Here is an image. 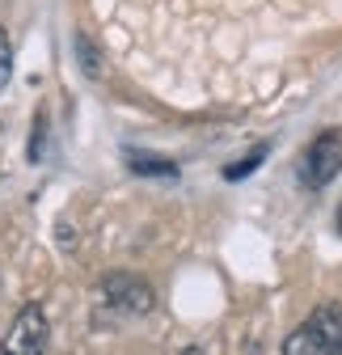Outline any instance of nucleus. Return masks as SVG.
<instances>
[{
  "label": "nucleus",
  "mask_w": 342,
  "mask_h": 355,
  "mask_svg": "<svg viewBox=\"0 0 342 355\" xmlns=\"http://www.w3.org/2000/svg\"><path fill=\"white\" fill-rule=\"evenodd\" d=\"M283 355H342V304H321L300 330L287 334Z\"/></svg>",
  "instance_id": "f257e3e1"
},
{
  "label": "nucleus",
  "mask_w": 342,
  "mask_h": 355,
  "mask_svg": "<svg viewBox=\"0 0 342 355\" xmlns=\"http://www.w3.org/2000/svg\"><path fill=\"white\" fill-rule=\"evenodd\" d=\"M338 169H342V131H321L296 165V182L305 191H325L338 178Z\"/></svg>",
  "instance_id": "f03ea898"
},
{
  "label": "nucleus",
  "mask_w": 342,
  "mask_h": 355,
  "mask_svg": "<svg viewBox=\"0 0 342 355\" xmlns=\"http://www.w3.org/2000/svg\"><path fill=\"white\" fill-rule=\"evenodd\" d=\"M47 338H51V326H47L42 304H26L21 313L13 318L0 355H47Z\"/></svg>",
  "instance_id": "7ed1b4c3"
},
{
  "label": "nucleus",
  "mask_w": 342,
  "mask_h": 355,
  "mask_svg": "<svg viewBox=\"0 0 342 355\" xmlns=\"http://www.w3.org/2000/svg\"><path fill=\"white\" fill-rule=\"evenodd\" d=\"M102 296H106L110 309H118V313H148L152 309V288L140 275H132V271L106 275L102 279Z\"/></svg>",
  "instance_id": "20e7f679"
},
{
  "label": "nucleus",
  "mask_w": 342,
  "mask_h": 355,
  "mask_svg": "<svg viewBox=\"0 0 342 355\" xmlns=\"http://www.w3.org/2000/svg\"><path fill=\"white\" fill-rule=\"evenodd\" d=\"M127 161L136 165V173H148V178H174L178 165L165 161V157H148V153H127Z\"/></svg>",
  "instance_id": "39448f33"
},
{
  "label": "nucleus",
  "mask_w": 342,
  "mask_h": 355,
  "mask_svg": "<svg viewBox=\"0 0 342 355\" xmlns=\"http://www.w3.org/2000/svg\"><path fill=\"white\" fill-rule=\"evenodd\" d=\"M76 55H80L84 76H102V55H98V47L89 42V34H76Z\"/></svg>",
  "instance_id": "423d86ee"
},
{
  "label": "nucleus",
  "mask_w": 342,
  "mask_h": 355,
  "mask_svg": "<svg viewBox=\"0 0 342 355\" xmlns=\"http://www.w3.org/2000/svg\"><path fill=\"white\" fill-rule=\"evenodd\" d=\"M9 72H13V47H9V34L0 30V89L9 85Z\"/></svg>",
  "instance_id": "0eeeda50"
},
{
  "label": "nucleus",
  "mask_w": 342,
  "mask_h": 355,
  "mask_svg": "<svg viewBox=\"0 0 342 355\" xmlns=\"http://www.w3.org/2000/svg\"><path fill=\"white\" fill-rule=\"evenodd\" d=\"M258 161H262V148H253V153H249L245 161H237V165H228V169H224V178H228V182H237V178H245V173H249L253 165H258Z\"/></svg>",
  "instance_id": "6e6552de"
},
{
  "label": "nucleus",
  "mask_w": 342,
  "mask_h": 355,
  "mask_svg": "<svg viewBox=\"0 0 342 355\" xmlns=\"http://www.w3.org/2000/svg\"><path fill=\"white\" fill-rule=\"evenodd\" d=\"M42 136H47V119H34V140H30V161H38L42 157Z\"/></svg>",
  "instance_id": "1a4fd4ad"
},
{
  "label": "nucleus",
  "mask_w": 342,
  "mask_h": 355,
  "mask_svg": "<svg viewBox=\"0 0 342 355\" xmlns=\"http://www.w3.org/2000/svg\"><path fill=\"white\" fill-rule=\"evenodd\" d=\"M182 355H203V347H186V351H182Z\"/></svg>",
  "instance_id": "9d476101"
},
{
  "label": "nucleus",
  "mask_w": 342,
  "mask_h": 355,
  "mask_svg": "<svg viewBox=\"0 0 342 355\" xmlns=\"http://www.w3.org/2000/svg\"><path fill=\"white\" fill-rule=\"evenodd\" d=\"M338 233H342V211H338Z\"/></svg>",
  "instance_id": "9b49d317"
}]
</instances>
